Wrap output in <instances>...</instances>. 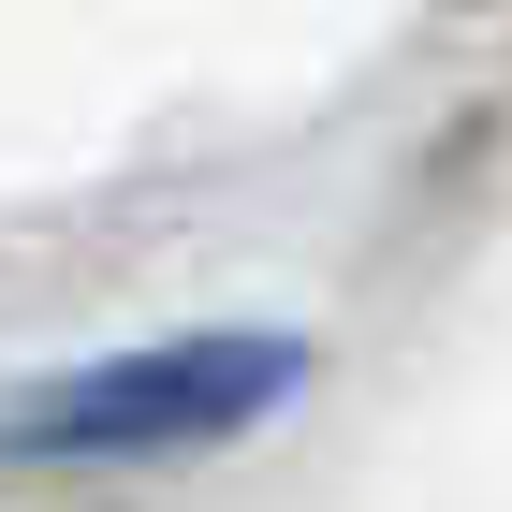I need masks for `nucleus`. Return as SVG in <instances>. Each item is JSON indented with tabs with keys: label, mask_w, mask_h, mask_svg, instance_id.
Masks as SVG:
<instances>
[{
	"label": "nucleus",
	"mask_w": 512,
	"mask_h": 512,
	"mask_svg": "<svg viewBox=\"0 0 512 512\" xmlns=\"http://www.w3.org/2000/svg\"><path fill=\"white\" fill-rule=\"evenodd\" d=\"M293 381H308V337H161V352H103L74 381L0 395V454H30V469L205 454V439H249Z\"/></svg>",
	"instance_id": "obj_1"
}]
</instances>
